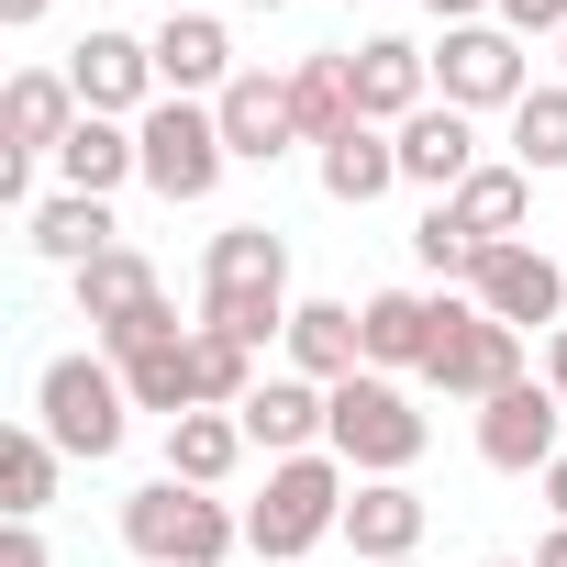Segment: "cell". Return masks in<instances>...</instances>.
Instances as JSON below:
<instances>
[{
    "mask_svg": "<svg viewBox=\"0 0 567 567\" xmlns=\"http://www.w3.org/2000/svg\"><path fill=\"white\" fill-rule=\"evenodd\" d=\"M156 301H167V290H156V267H145L134 245H112V256L79 267V323H90V334H123V323L156 312Z\"/></svg>",
    "mask_w": 567,
    "mask_h": 567,
    "instance_id": "cell-23",
    "label": "cell"
},
{
    "mask_svg": "<svg viewBox=\"0 0 567 567\" xmlns=\"http://www.w3.org/2000/svg\"><path fill=\"white\" fill-rule=\"evenodd\" d=\"M423 12H434V23H489L501 0H423Z\"/></svg>",
    "mask_w": 567,
    "mask_h": 567,
    "instance_id": "cell-33",
    "label": "cell"
},
{
    "mask_svg": "<svg viewBox=\"0 0 567 567\" xmlns=\"http://www.w3.org/2000/svg\"><path fill=\"white\" fill-rule=\"evenodd\" d=\"M23 245L45 256V267H90V256H112V200H90V189H56V200H34L23 212Z\"/></svg>",
    "mask_w": 567,
    "mask_h": 567,
    "instance_id": "cell-19",
    "label": "cell"
},
{
    "mask_svg": "<svg viewBox=\"0 0 567 567\" xmlns=\"http://www.w3.org/2000/svg\"><path fill=\"white\" fill-rule=\"evenodd\" d=\"M145 45H156V90H167V101H223V90L245 79V68H234L223 12H167Z\"/></svg>",
    "mask_w": 567,
    "mask_h": 567,
    "instance_id": "cell-12",
    "label": "cell"
},
{
    "mask_svg": "<svg viewBox=\"0 0 567 567\" xmlns=\"http://www.w3.org/2000/svg\"><path fill=\"white\" fill-rule=\"evenodd\" d=\"M56 178H68V189H90V200H112L123 178H145V145H134V123H112V112H79V134L56 145Z\"/></svg>",
    "mask_w": 567,
    "mask_h": 567,
    "instance_id": "cell-22",
    "label": "cell"
},
{
    "mask_svg": "<svg viewBox=\"0 0 567 567\" xmlns=\"http://www.w3.org/2000/svg\"><path fill=\"white\" fill-rule=\"evenodd\" d=\"M45 12H56V0H0V23H12V34H34Z\"/></svg>",
    "mask_w": 567,
    "mask_h": 567,
    "instance_id": "cell-35",
    "label": "cell"
},
{
    "mask_svg": "<svg viewBox=\"0 0 567 567\" xmlns=\"http://www.w3.org/2000/svg\"><path fill=\"white\" fill-rule=\"evenodd\" d=\"M478 245H523V212H534V167H478L456 200H445Z\"/></svg>",
    "mask_w": 567,
    "mask_h": 567,
    "instance_id": "cell-27",
    "label": "cell"
},
{
    "mask_svg": "<svg viewBox=\"0 0 567 567\" xmlns=\"http://www.w3.org/2000/svg\"><path fill=\"white\" fill-rule=\"evenodd\" d=\"M423 523H434V501H423L412 478H357V501H346V545H357V567H401V556H423Z\"/></svg>",
    "mask_w": 567,
    "mask_h": 567,
    "instance_id": "cell-15",
    "label": "cell"
},
{
    "mask_svg": "<svg viewBox=\"0 0 567 567\" xmlns=\"http://www.w3.org/2000/svg\"><path fill=\"white\" fill-rule=\"evenodd\" d=\"M512 379H523V334L489 323L467 290H434V357H423V390H445V401H501Z\"/></svg>",
    "mask_w": 567,
    "mask_h": 567,
    "instance_id": "cell-7",
    "label": "cell"
},
{
    "mask_svg": "<svg viewBox=\"0 0 567 567\" xmlns=\"http://www.w3.org/2000/svg\"><path fill=\"white\" fill-rule=\"evenodd\" d=\"M223 145H234V167H278V156H290L301 145V101H290V79H267V68H245L223 101Z\"/></svg>",
    "mask_w": 567,
    "mask_h": 567,
    "instance_id": "cell-14",
    "label": "cell"
},
{
    "mask_svg": "<svg viewBox=\"0 0 567 567\" xmlns=\"http://www.w3.org/2000/svg\"><path fill=\"white\" fill-rule=\"evenodd\" d=\"M357 323H368V368L379 379H423V357H434V290H368L357 301Z\"/></svg>",
    "mask_w": 567,
    "mask_h": 567,
    "instance_id": "cell-20",
    "label": "cell"
},
{
    "mask_svg": "<svg viewBox=\"0 0 567 567\" xmlns=\"http://www.w3.org/2000/svg\"><path fill=\"white\" fill-rule=\"evenodd\" d=\"M423 101H434V56H423L412 34H368V45H357V112H368L379 134H401Z\"/></svg>",
    "mask_w": 567,
    "mask_h": 567,
    "instance_id": "cell-16",
    "label": "cell"
},
{
    "mask_svg": "<svg viewBox=\"0 0 567 567\" xmlns=\"http://www.w3.org/2000/svg\"><path fill=\"white\" fill-rule=\"evenodd\" d=\"M346 501H357V467H346L334 445L267 456V489L245 501V556H256V567H301L323 534H346Z\"/></svg>",
    "mask_w": 567,
    "mask_h": 567,
    "instance_id": "cell-2",
    "label": "cell"
},
{
    "mask_svg": "<svg viewBox=\"0 0 567 567\" xmlns=\"http://www.w3.org/2000/svg\"><path fill=\"white\" fill-rule=\"evenodd\" d=\"M512 167H534V178L567 167V79L523 90V112H512Z\"/></svg>",
    "mask_w": 567,
    "mask_h": 567,
    "instance_id": "cell-29",
    "label": "cell"
},
{
    "mask_svg": "<svg viewBox=\"0 0 567 567\" xmlns=\"http://www.w3.org/2000/svg\"><path fill=\"white\" fill-rule=\"evenodd\" d=\"M489 23H512V34L534 45V34H567V0H501V12H489Z\"/></svg>",
    "mask_w": 567,
    "mask_h": 567,
    "instance_id": "cell-31",
    "label": "cell"
},
{
    "mask_svg": "<svg viewBox=\"0 0 567 567\" xmlns=\"http://www.w3.org/2000/svg\"><path fill=\"white\" fill-rule=\"evenodd\" d=\"M234 12H290V0H234Z\"/></svg>",
    "mask_w": 567,
    "mask_h": 567,
    "instance_id": "cell-38",
    "label": "cell"
},
{
    "mask_svg": "<svg viewBox=\"0 0 567 567\" xmlns=\"http://www.w3.org/2000/svg\"><path fill=\"white\" fill-rule=\"evenodd\" d=\"M290 234L278 223H223L200 256V323L234 346H290Z\"/></svg>",
    "mask_w": 567,
    "mask_h": 567,
    "instance_id": "cell-1",
    "label": "cell"
},
{
    "mask_svg": "<svg viewBox=\"0 0 567 567\" xmlns=\"http://www.w3.org/2000/svg\"><path fill=\"white\" fill-rule=\"evenodd\" d=\"M545 501H556V523H567V456H556V467H545Z\"/></svg>",
    "mask_w": 567,
    "mask_h": 567,
    "instance_id": "cell-36",
    "label": "cell"
},
{
    "mask_svg": "<svg viewBox=\"0 0 567 567\" xmlns=\"http://www.w3.org/2000/svg\"><path fill=\"white\" fill-rule=\"evenodd\" d=\"M390 189H401V134L357 123V134H334V145H323V200L368 212V200H390Z\"/></svg>",
    "mask_w": 567,
    "mask_h": 567,
    "instance_id": "cell-24",
    "label": "cell"
},
{
    "mask_svg": "<svg viewBox=\"0 0 567 567\" xmlns=\"http://www.w3.org/2000/svg\"><path fill=\"white\" fill-rule=\"evenodd\" d=\"M68 90H79V112H112V123H145V112L167 101V90H156V45H145V34H112V23L79 34Z\"/></svg>",
    "mask_w": 567,
    "mask_h": 567,
    "instance_id": "cell-11",
    "label": "cell"
},
{
    "mask_svg": "<svg viewBox=\"0 0 567 567\" xmlns=\"http://www.w3.org/2000/svg\"><path fill=\"white\" fill-rule=\"evenodd\" d=\"M56 434L45 423H12V445H0V489H12V523H45V501H56Z\"/></svg>",
    "mask_w": 567,
    "mask_h": 567,
    "instance_id": "cell-28",
    "label": "cell"
},
{
    "mask_svg": "<svg viewBox=\"0 0 567 567\" xmlns=\"http://www.w3.org/2000/svg\"><path fill=\"white\" fill-rule=\"evenodd\" d=\"M467 301H478L489 323H512V334H556V323H567V256H545V245H489V256L467 267Z\"/></svg>",
    "mask_w": 567,
    "mask_h": 567,
    "instance_id": "cell-9",
    "label": "cell"
},
{
    "mask_svg": "<svg viewBox=\"0 0 567 567\" xmlns=\"http://www.w3.org/2000/svg\"><path fill=\"white\" fill-rule=\"evenodd\" d=\"M412 256H423V267H434V278H467V267H478V256H489V245H478V234H467V223H456V212H445V200H434V212H423V223H412Z\"/></svg>",
    "mask_w": 567,
    "mask_h": 567,
    "instance_id": "cell-30",
    "label": "cell"
},
{
    "mask_svg": "<svg viewBox=\"0 0 567 567\" xmlns=\"http://www.w3.org/2000/svg\"><path fill=\"white\" fill-rule=\"evenodd\" d=\"M290 101H301V145H334V134L368 123L357 112V56H301L290 68Z\"/></svg>",
    "mask_w": 567,
    "mask_h": 567,
    "instance_id": "cell-25",
    "label": "cell"
},
{
    "mask_svg": "<svg viewBox=\"0 0 567 567\" xmlns=\"http://www.w3.org/2000/svg\"><path fill=\"white\" fill-rule=\"evenodd\" d=\"M123 545H134L145 567H223V556L245 545V512L212 501V489H189V478H145V489L123 501Z\"/></svg>",
    "mask_w": 567,
    "mask_h": 567,
    "instance_id": "cell-4",
    "label": "cell"
},
{
    "mask_svg": "<svg viewBox=\"0 0 567 567\" xmlns=\"http://www.w3.org/2000/svg\"><path fill=\"white\" fill-rule=\"evenodd\" d=\"M478 567H523V556H478Z\"/></svg>",
    "mask_w": 567,
    "mask_h": 567,
    "instance_id": "cell-39",
    "label": "cell"
},
{
    "mask_svg": "<svg viewBox=\"0 0 567 567\" xmlns=\"http://www.w3.org/2000/svg\"><path fill=\"white\" fill-rule=\"evenodd\" d=\"M401 178L434 189V200H456V189L478 178V123H467L456 101H423V112L401 123Z\"/></svg>",
    "mask_w": 567,
    "mask_h": 567,
    "instance_id": "cell-17",
    "label": "cell"
},
{
    "mask_svg": "<svg viewBox=\"0 0 567 567\" xmlns=\"http://www.w3.org/2000/svg\"><path fill=\"white\" fill-rule=\"evenodd\" d=\"M401 567H423V556H401Z\"/></svg>",
    "mask_w": 567,
    "mask_h": 567,
    "instance_id": "cell-40",
    "label": "cell"
},
{
    "mask_svg": "<svg viewBox=\"0 0 567 567\" xmlns=\"http://www.w3.org/2000/svg\"><path fill=\"white\" fill-rule=\"evenodd\" d=\"M134 145H145V189H156L167 212H200V200L223 189V167H234L212 101H156V112L134 123Z\"/></svg>",
    "mask_w": 567,
    "mask_h": 567,
    "instance_id": "cell-6",
    "label": "cell"
},
{
    "mask_svg": "<svg viewBox=\"0 0 567 567\" xmlns=\"http://www.w3.org/2000/svg\"><path fill=\"white\" fill-rule=\"evenodd\" d=\"M478 456H489L501 478H545V467L567 456V401H556L545 379H512L501 401H478Z\"/></svg>",
    "mask_w": 567,
    "mask_h": 567,
    "instance_id": "cell-10",
    "label": "cell"
},
{
    "mask_svg": "<svg viewBox=\"0 0 567 567\" xmlns=\"http://www.w3.org/2000/svg\"><path fill=\"white\" fill-rule=\"evenodd\" d=\"M0 567H56V556H45V534H34V523H12V534H0Z\"/></svg>",
    "mask_w": 567,
    "mask_h": 567,
    "instance_id": "cell-32",
    "label": "cell"
},
{
    "mask_svg": "<svg viewBox=\"0 0 567 567\" xmlns=\"http://www.w3.org/2000/svg\"><path fill=\"white\" fill-rule=\"evenodd\" d=\"M545 390H556V401H567V323H556V334H545Z\"/></svg>",
    "mask_w": 567,
    "mask_h": 567,
    "instance_id": "cell-34",
    "label": "cell"
},
{
    "mask_svg": "<svg viewBox=\"0 0 567 567\" xmlns=\"http://www.w3.org/2000/svg\"><path fill=\"white\" fill-rule=\"evenodd\" d=\"M556 56H567V34H556Z\"/></svg>",
    "mask_w": 567,
    "mask_h": 567,
    "instance_id": "cell-41",
    "label": "cell"
},
{
    "mask_svg": "<svg viewBox=\"0 0 567 567\" xmlns=\"http://www.w3.org/2000/svg\"><path fill=\"white\" fill-rule=\"evenodd\" d=\"M290 368L323 379V390H346V379L368 368V323H357V301H301V312H290Z\"/></svg>",
    "mask_w": 567,
    "mask_h": 567,
    "instance_id": "cell-21",
    "label": "cell"
},
{
    "mask_svg": "<svg viewBox=\"0 0 567 567\" xmlns=\"http://www.w3.org/2000/svg\"><path fill=\"white\" fill-rule=\"evenodd\" d=\"M234 467H245V423H234V412H178V423H167V478L223 489Z\"/></svg>",
    "mask_w": 567,
    "mask_h": 567,
    "instance_id": "cell-26",
    "label": "cell"
},
{
    "mask_svg": "<svg viewBox=\"0 0 567 567\" xmlns=\"http://www.w3.org/2000/svg\"><path fill=\"white\" fill-rule=\"evenodd\" d=\"M357 478H412V456L434 445V423L412 412V390L401 379H379V368H357L346 390H334V434H323Z\"/></svg>",
    "mask_w": 567,
    "mask_h": 567,
    "instance_id": "cell-5",
    "label": "cell"
},
{
    "mask_svg": "<svg viewBox=\"0 0 567 567\" xmlns=\"http://www.w3.org/2000/svg\"><path fill=\"white\" fill-rule=\"evenodd\" d=\"M23 423H45L56 456L101 467V456H123V434H134V390H123V368H112L101 346H79V357H45V368H34V412H23Z\"/></svg>",
    "mask_w": 567,
    "mask_h": 567,
    "instance_id": "cell-3",
    "label": "cell"
},
{
    "mask_svg": "<svg viewBox=\"0 0 567 567\" xmlns=\"http://www.w3.org/2000/svg\"><path fill=\"white\" fill-rule=\"evenodd\" d=\"M112 368H123L134 412H156V423L200 412V323H178V334H156V346H134V357H112Z\"/></svg>",
    "mask_w": 567,
    "mask_h": 567,
    "instance_id": "cell-18",
    "label": "cell"
},
{
    "mask_svg": "<svg viewBox=\"0 0 567 567\" xmlns=\"http://www.w3.org/2000/svg\"><path fill=\"white\" fill-rule=\"evenodd\" d=\"M234 423H245V445H267V456H312V445L334 434V390L301 379V368H267L256 401H245Z\"/></svg>",
    "mask_w": 567,
    "mask_h": 567,
    "instance_id": "cell-13",
    "label": "cell"
},
{
    "mask_svg": "<svg viewBox=\"0 0 567 567\" xmlns=\"http://www.w3.org/2000/svg\"><path fill=\"white\" fill-rule=\"evenodd\" d=\"M434 90L478 123V112H523V90H534V68H523V34L512 23H445V45H434Z\"/></svg>",
    "mask_w": 567,
    "mask_h": 567,
    "instance_id": "cell-8",
    "label": "cell"
},
{
    "mask_svg": "<svg viewBox=\"0 0 567 567\" xmlns=\"http://www.w3.org/2000/svg\"><path fill=\"white\" fill-rule=\"evenodd\" d=\"M534 567H567V523H556V534H545V545H534Z\"/></svg>",
    "mask_w": 567,
    "mask_h": 567,
    "instance_id": "cell-37",
    "label": "cell"
}]
</instances>
